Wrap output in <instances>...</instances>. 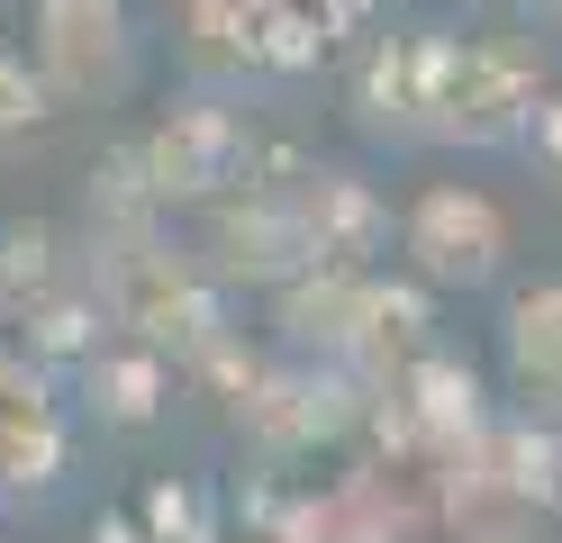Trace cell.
<instances>
[{
	"instance_id": "7a4b0ae2",
	"label": "cell",
	"mask_w": 562,
	"mask_h": 543,
	"mask_svg": "<svg viewBox=\"0 0 562 543\" xmlns=\"http://www.w3.org/2000/svg\"><path fill=\"white\" fill-rule=\"evenodd\" d=\"M526 109H536V72L508 46L427 36V136H445V145H517Z\"/></svg>"
},
{
	"instance_id": "5b68a950",
	"label": "cell",
	"mask_w": 562,
	"mask_h": 543,
	"mask_svg": "<svg viewBox=\"0 0 562 543\" xmlns=\"http://www.w3.org/2000/svg\"><path fill=\"white\" fill-rule=\"evenodd\" d=\"M37 72L55 100H119L136 72V36L119 0H46L37 10Z\"/></svg>"
},
{
	"instance_id": "6da1fadb",
	"label": "cell",
	"mask_w": 562,
	"mask_h": 543,
	"mask_svg": "<svg viewBox=\"0 0 562 543\" xmlns=\"http://www.w3.org/2000/svg\"><path fill=\"white\" fill-rule=\"evenodd\" d=\"M110 299H119V317H127V336L155 344V353H172V362L227 353V308H218V290H209L182 253H164L155 236L127 245V253H110Z\"/></svg>"
},
{
	"instance_id": "8992f818",
	"label": "cell",
	"mask_w": 562,
	"mask_h": 543,
	"mask_svg": "<svg viewBox=\"0 0 562 543\" xmlns=\"http://www.w3.org/2000/svg\"><path fill=\"white\" fill-rule=\"evenodd\" d=\"M209 253L227 281H263L281 290L291 272H308V227H300V181H236L227 200H209Z\"/></svg>"
},
{
	"instance_id": "52a82bcc",
	"label": "cell",
	"mask_w": 562,
	"mask_h": 543,
	"mask_svg": "<svg viewBox=\"0 0 562 543\" xmlns=\"http://www.w3.org/2000/svg\"><path fill=\"white\" fill-rule=\"evenodd\" d=\"M300 227H308V263H345V272H363L372 253L391 245V208H381L363 181L308 172V181H300Z\"/></svg>"
},
{
	"instance_id": "5bb4252c",
	"label": "cell",
	"mask_w": 562,
	"mask_h": 543,
	"mask_svg": "<svg viewBox=\"0 0 562 543\" xmlns=\"http://www.w3.org/2000/svg\"><path fill=\"white\" fill-rule=\"evenodd\" d=\"M55 91H46V72L37 64H19V55H0V145H19V136H37L55 118Z\"/></svg>"
},
{
	"instance_id": "277c9868",
	"label": "cell",
	"mask_w": 562,
	"mask_h": 543,
	"mask_svg": "<svg viewBox=\"0 0 562 543\" xmlns=\"http://www.w3.org/2000/svg\"><path fill=\"white\" fill-rule=\"evenodd\" d=\"M136 163H146V181H155L164 208L172 200H227L236 181H255V136H245L236 109L191 100V109H172V118L136 145Z\"/></svg>"
},
{
	"instance_id": "9a60e30c",
	"label": "cell",
	"mask_w": 562,
	"mask_h": 543,
	"mask_svg": "<svg viewBox=\"0 0 562 543\" xmlns=\"http://www.w3.org/2000/svg\"><path fill=\"white\" fill-rule=\"evenodd\" d=\"M508 462H517V489H526V498L562 507V444H553V434H517Z\"/></svg>"
},
{
	"instance_id": "ba28073f",
	"label": "cell",
	"mask_w": 562,
	"mask_h": 543,
	"mask_svg": "<svg viewBox=\"0 0 562 543\" xmlns=\"http://www.w3.org/2000/svg\"><path fill=\"white\" fill-rule=\"evenodd\" d=\"M345 417H355V398H345V381H318V372H272L236 398V426L245 434H263V444L281 453H300V444H318V434H336Z\"/></svg>"
},
{
	"instance_id": "7c38bea8",
	"label": "cell",
	"mask_w": 562,
	"mask_h": 543,
	"mask_svg": "<svg viewBox=\"0 0 562 543\" xmlns=\"http://www.w3.org/2000/svg\"><path fill=\"white\" fill-rule=\"evenodd\" d=\"M91 408L110 426H155L164 408V353L155 344H127V353H91Z\"/></svg>"
},
{
	"instance_id": "4fadbf2b",
	"label": "cell",
	"mask_w": 562,
	"mask_h": 543,
	"mask_svg": "<svg viewBox=\"0 0 562 543\" xmlns=\"http://www.w3.org/2000/svg\"><path fill=\"white\" fill-rule=\"evenodd\" d=\"M400 389H408V408H417V426H427L436 444H453V434L481 426V389H472V372H453V362L417 353L408 372H400Z\"/></svg>"
},
{
	"instance_id": "2e32d148",
	"label": "cell",
	"mask_w": 562,
	"mask_h": 543,
	"mask_svg": "<svg viewBox=\"0 0 562 543\" xmlns=\"http://www.w3.org/2000/svg\"><path fill=\"white\" fill-rule=\"evenodd\" d=\"M517 145H526V155H536V172H544L553 191H562V91L526 109V127H517Z\"/></svg>"
},
{
	"instance_id": "3957f363",
	"label": "cell",
	"mask_w": 562,
	"mask_h": 543,
	"mask_svg": "<svg viewBox=\"0 0 562 543\" xmlns=\"http://www.w3.org/2000/svg\"><path fill=\"white\" fill-rule=\"evenodd\" d=\"M400 253L427 290H490L508 272V208L472 181H436L400 217Z\"/></svg>"
},
{
	"instance_id": "9c48e42d",
	"label": "cell",
	"mask_w": 562,
	"mask_h": 543,
	"mask_svg": "<svg viewBox=\"0 0 562 543\" xmlns=\"http://www.w3.org/2000/svg\"><path fill=\"white\" fill-rule=\"evenodd\" d=\"M499 353H508L517 398H536V408H562V281H536V290H517V299H508Z\"/></svg>"
},
{
	"instance_id": "30bf717a",
	"label": "cell",
	"mask_w": 562,
	"mask_h": 543,
	"mask_svg": "<svg viewBox=\"0 0 562 543\" xmlns=\"http://www.w3.org/2000/svg\"><path fill=\"white\" fill-rule=\"evenodd\" d=\"M345 353L372 362V372H408L417 353H427V290H391V281H363V308H355V336Z\"/></svg>"
},
{
	"instance_id": "8fae6325",
	"label": "cell",
	"mask_w": 562,
	"mask_h": 543,
	"mask_svg": "<svg viewBox=\"0 0 562 543\" xmlns=\"http://www.w3.org/2000/svg\"><path fill=\"white\" fill-rule=\"evenodd\" d=\"M64 290V236L46 217H10L0 227V317H37Z\"/></svg>"
}]
</instances>
